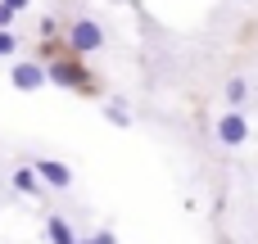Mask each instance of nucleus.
<instances>
[{"label":"nucleus","mask_w":258,"mask_h":244,"mask_svg":"<svg viewBox=\"0 0 258 244\" xmlns=\"http://www.w3.org/2000/svg\"><path fill=\"white\" fill-rule=\"evenodd\" d=\"M104 45V27L95 23V18H77L73 27H68V50L73 54H95Z\"/></svg>","instance_id":"f257e3e1"},{"label":"nucleus","mask_w":258,"mask_h":244,"mask_svg":"<svg viewBox=\"0 0 258 244\" xmlns=\"http://www.w3.org/2000/svg\"><path fill=\"white\" fill-rule=\"evenodd\" d=\"M45 82L68 86V91H86V86H91V72H86L77 59H59V63H50V68H45Z\"/></svg>","instance_id":"f03ea898"},{"label":"nucleus","mask_w":258,"mask_h":244,"mask_svg":"<svg viewBox=\"0 0 258 244\" xmlns=\"http://www.w3.org/2000/svg\"><path fill=\"white\" fill-rule=\"evenodd\" d=\"M218 140H222L227 149H240V145L249 140V118H245L240 109L222 113V118H218Z\"/></svg>","instance_id":"7ed1b4c3"},{"label":"nucleus","mask_w":258,"mask_h":244,"mask_svg":"<svg viewBox=\"0 0 258 244\" xmlns=\"http://www.w3.org/2000/svg\"><path fill=\"white\" fill-rule=\"evenodd\" d=\"M32 172H36V181H41L45 190H68V186H73V168L59 163V158H41Z\"/></svg>","instance_id":"20e7f679"},{"label":"nucleus","mask_w":258,"mask_h":244,"mask_svg":"<svg viewBox=\"0 0 258 244\" xmlns=\"http://www.w3.org/2000/svg\"><path fill=\"white\" fill-rule=\"evenodd\" d=\"M9 82H14L18 91H41V86H45V68H41V63H14V68H9Z\"/></svg>","instance_id":"39448f33"},{"label":"nucleus","mask_w":258,"mask_h":244,"mask_svg":"<svg viewBox=\"0 0 258 244\" xmlns=\"http://www.w3.org/2000/svg\"><path fill=\"white\" fill-rule=\"evenodd\" d=\"M9 186H14L18 195H41V181H36V172H32V168H14Z\"/></svg>","instance_id":"423d86ee"},{"label":"nucleus","mask_w":258,"mask_h":244,"mask_svg":"<svg viewBox=\"0 0 258 244\" xmlns=\"http://www.w3.org/2000/svg\"><path fill=\"white\" fill-rule=\"evenodd\" d=\"M45 240L50 244H73L77 235H73V226H68L63 217H45Z\"/></svg>","instance_id":"0eeeda50"},{"label":"nucleus","mask_w":258,"mask_h":244,"mask_svg":"<svg viewBox=\"0 0 258 244\" xmlns=\"http://www.w3.org/2000/svg\"><path fill=\"white\" fill-rule=\"evenodd\" d=\"M104 118H109L113 127H127V122H132V113H127L122 100H109V104H104Z\"/></svg>","instance_id":"6e6552de"},{"label":"nucleus","mask_w":258,"mask_h":244,"mask_svg":"<svg viewBox=\"0 0 258 244\" xmlns=\"http://www.w3.org/2000/svg\"><path fill=\"white\" fill-rule=\"evenodd\" d=\"M245 91H249V86H245V77H231V82H227V100H231V104H240V100H245Z\"/></svg>","instance_id":"1a4fd4ad"},{"label":"nucleus","mask_w":258,"mask_h":244,"mask_svg":"<svg viewBox=\"0 0 258 244\" xmlns=\"http://www.w3.org/2000/svg\"><path fill=\"white\" fill-rule=\"evenodd\" d=\"M14 50H18V36H14L9 27H0V59H9Z\"/></svg>","instance_id":"9d476101"},{"label":"nucleus","mask_w":258,"mask_h":244,"mask_svg":"<svg viewBox=\"0 0 258 244\" xmlns=\"http://www.w3.org/2000/svg\"><path fill=\"white\" fill-rule=\"evenodd\" d=\"M9 23H14V9H9V5L0 0V27H9Z\"/></svg>","instance_id":"9b49d317"},{"label":"nucleus","mask_w":258,"mask_h":244,"mask_svg":"<svg viewBox=\"0 0 258 244\" xmlns=\"http://www.w3.org/2000/svg\"><path fill=\"white\" fill-rule=\"evenodd\" d=\"M5 5H9V9H14V14H18V9H23V5H27V0H5Z\"/></svg>","instance_id":"f8f14e48"}]
</instances>
